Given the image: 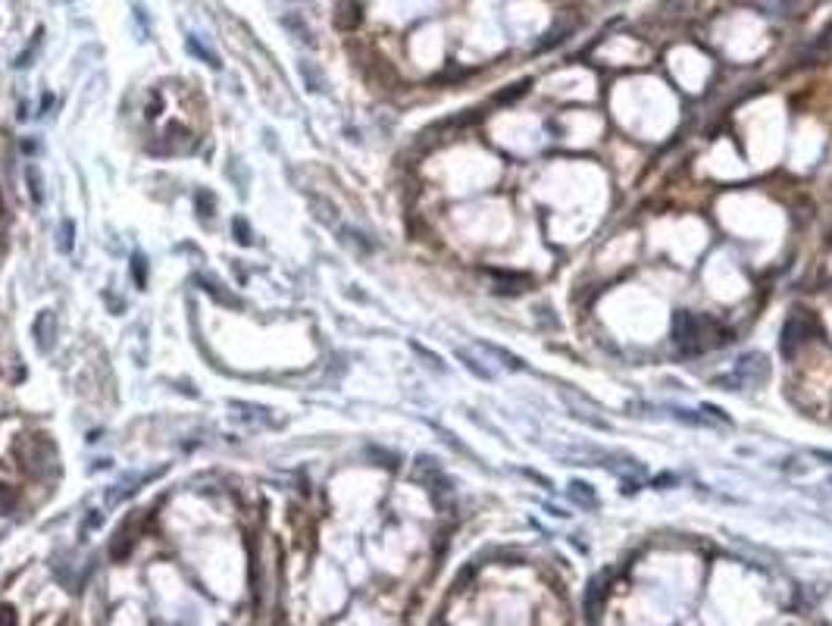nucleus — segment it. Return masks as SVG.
<instances>
[{"label":"nucleus","instance_id":"1","mask_svg":"<svg viewBox=\"0 0 832 626\" xmlns=\"http://www.w3.org/2000/svg\"><path fill=\"white\" fill-rule=\"evenodd\" d=\"M711 320H704L691 310H679L673 316V341L679 345L682 354H701L704 347H711Z\"/></svg>","mask_w":832,"mask_h":626},{"label":"nucleus","instance_id":"2","mask_svg":"<svg viewBox=\"0 0 832 626\" xmlns=\"http://www.w3.org/2000/svg\"><path fill=\"white\" fill-rule=\"evenodd\" d=\"M767 379H770V363L760 351H751V354L738 357L729 376H713V385H726V392H738L742 385H758Z\"/></svg>","mask_w":832,"mask_h":626},{"label":"nucleus","instance_id":"3","mask_svg":"<svg viewBox=\"0 0 832 626\" xmlns=\"http://www.w3.org/2000/svg\"><path fill=\"white\" fill-rule=\"evenodd\" d=\"M807 332H811V320L804 316V310H792L789 320L782 323V329H779V354L785 361H792L798 354V347L807 341Z\"/></svg>","mask_w":832,"mask_h":626},{"label":"nucleus","instance_id":"4","mask_svg":"<svg viewBox=\"0 0 832 626\" xmlns=\"http://www.w3.org/2000/svg\"><path fill=\"white\" fill-rule=\"evenodd\" d=\"M57 332H60V323H57V313H54V310H41L38 316H34V326H32L34 345H38V351H41V354H48V351H54V345H57Z\"/></svg>","mask_w":832,"mask_h":626},{"label":"nucleus","instance_id":"5","mask_svg":"<svg viewBox=\"0 0 832 626\" xmlns=\"http://www.w3.org/2000/svg\"><path fill=\"white\" fill-rule=\"evenodd\" d=\"M194 285L201 288L203 294H210V298L216 301V304L229 307V310H241V307H244V304H241V298H238V294H232V292H229V288H225V285H219L216 279H210V276H203V272H197V276H194Z\"/></svg>","mask_w":832,"mask_h":626},{"label":"nucleus","instance_id":"6","mask_svg":"<svg viewBox=\"0 0 832 626\" xmlns=\"http://www.w3.org/2000/svg\"><path fill=\"white\" fill-rule=\"evenodd\" d=\"M604 585H607V576H604V573L591 576V579H589V589H585V598H582V605H585V614H589L591 623H598V614H601V607H604V592H607Z\"/></svg>","mask_w":832,"mask_h":626},{"label":"nucleus","instance_id":"7","mask_svg":"<svg viewBox=\"0 0 832 626\" xmlns=\"http://www.w3.org/2000/svg\"><path fill=\"white\" fill-rule=\"evenodd\" d=\"M360 22H363V7H360V0H341L338 7H335V28H341V32H354Z\"/></svg>","mask_w":832,"mask_h":626},{"label":"nucleus","instance_id":"8","mask_svg":"<svg viewBox=\"0 0 832 626\" xmlns=\"http://www.w3.org/2000/svg\"><path fill=\"white\" fill-rule=\"evenodd\" d=\"M135 520L138 517H129V523L116 529L113 545H110V554H113V561H122L125 554L132 552V545H135Z\"/></svg>","mask_w":832,"mask_h":626},{"label":"nucleus","instance_id":"9","mask_svg":"<svg viewBox=\"0 0 832 626\" xmlns=\"http://www.w3.org/2000/svg\"><path fill=\"white\" fill-rule=\"evenodd\" d=\"M479 351H485V354H491L494 361H501V367H507V370H514V373H526V363H522V357H516V354H510L507 347H501V345H491V341H482L479 339Z\"/></svg>","mask_w":832,"mask_h":626},{"label":"nucleus","instance_id":"10","mask_svg":"<svg viewBox=\"0 0 832 626\" xmlns=\"http://www.w3.org/2000/svg\"><path fill=\"white\" fill-rule=\"evenodd\" d=\"M282 26L288 28L294 38H301V41L307 44V48H316V38H313V28L307 26V19L301 13H288V16H282Z\"/></svg>","mask_w":832,"mask_h":626},{"label":"nucleus","instance_id":"11","mask_svg":"<svg viewBox=\"0 0 832 626\" xmlns=\"http://www.w3.org/2000/svg\"><path fill=\"white\" fill-rule=\"evenodd\" d=\"M338 235H341V241H345V245L357 248L360 254H372V251H376V241H372L366 232L354 229V225H338Z\"/></svg>","mask_w":832,"mask_h":626},{"label":"nucleus","instance_id":"12","mask_svg":"<svg viewBox=\"0 0 832 626\" xmlns=\"http://www.w3.org/2000/svg\"><path fill=\"white\" fill-rule=\"evenodd\" d=\"M491 276L498 279L494 285L498 294H520L529 288V276H516V272H491Z\"/></svg>","mask_w":832,"mask_h":626},{"label":"nucleus","instance_id":"13","mask_svg":"<svg viewBox=\"0 0 832 626\" xmlns=\"http://www.w3.org/2000/svg\"><path fill=\"white\" fill-rule=\"evenodd\" d=\"M429 426H432V432H438V436H441V442H445V445H447V448H454V451H457V454H460V457H467V461H473V463H476V467H482V463H485V461H479V457H476V454H473V451H469V448H467V445H463V442H460V438H457V436H454V432H451V429H445V426H438V423H432V420H429Z\"/></svg>","mask_w":832,"mask_h":626},{"label":"nucleus","instance_id":"14","mask_svg":"<svg viewBox=\"0 0 832 626\" xmlns=\"http://www.w3.org/2000/svg\"><path fill=\"white\" fill-rule=\"evenodd\" d=\"M567 492H569V498H573L576 504H582V507H589V511H595V507H598V495H595V489H591L589 483H582V479H573Z\"/></svg>","mask_w":832,"mask_h":626},{"label":"nucleus","instance_id":"15","mask_svg":"<svg viewBox=\"0 0 832 626\" xmlns=\"http://www.w3.org/2000/svg\"><path fill=\"white\" fill-rule=\"evenodd\" d=\"M22 172H26L28 198H32L34 204L41 207V204H44V198H48V194H44V179H41V170H38L34 163H26V170H22Z\"/></svg>","mask_w":832,"mask_h":626},{"label":"nucleus","instance_id":"16","mask_svg":"<svg viewBox=\"0 0 832 626\" xmlns=\"http://www.w3.org/2000/svg\"><path fill=\"white\" fill-rule=\"evenodd\" d=\"M454 357H457V361H460L463 367H467L469 373L476 376V379H485V382H491V379H494V373H491V370H488L485 363H479V361H476V357L469 354L467 347H454Z\"/></svg>","mask_w":832,"mask_h":626},{"label":"nucleus","instance_id":"17","mask_svg":"<svg viewBox=\"0 0 832 626\" xmlns=\"http://www.w3.org/2000/svg\"><path fill=\"white\" fill-rule=\"evenodd\" d=\"M667 410H670L673 420L685 423V426H713V420L704 414V410H701V414H695V410H685V407H667Z\"/></svg>","mask_w":832,"mask_h":626},{"label":"nucleus","instance_id":"18","mask_svg":"<svg viewBox=\"0 0 832 626\" xmlns=\"http://www.w3.org/2000/svg\"><path fill=\"white\" fill-rule=\"evenodd\" d=\"M410 351H413V354H416V357H420V361H426V367H429V370H435V373H441V376L447 373L445 361H441V357L435 354V351H429L426 345H420V341H413V339H410Z\"/></svg>","mask_w":832,"mask_h":626},{"label":"nucleus","instance_id":"19","mask_svg":"<svg viewBox=\"0 0 832 626\" xmlns=\"http://www.w3.org/2000/svg\"><path fill=\"white\" fill-rule=\"evenodd\" d=\"M698 0H663L660 3V13L663 19H679V16H689L691 10H695Z\"/></svg>","mask_w":832,"mask_h":626},{"label":"nucleus","instance_id":"20","mask_svg":"<svg viewBox=\"0 0 832 626\" xmlns=\"http://www.w3.org/2000/svg\"><path fill=\"white\" fill-rule=\"evenodd\" d=\"M185 48H188V54H191V57H201V60L207 63V66H210V69H219V66H223V63H219V57L213 54L210 48H203V44L197 41L194 34H188V41H185Z\"/></svg>","mask_w":832,"mask_h":626},{"label":"nucleus","instance_id":"21","mask_svg":"<svg viewBox=\"0 0 832 626\" xmlns=\"http://www.w3.org/2000/svg\"><path fill=\"white\" fill-rule=\"evenodd\" d=\"M298 69H301V75H304L307 88H310V91H325V75L316 72V66H313L310 60H301Z\"/></svg>","mask_w":832,"mask_h":626},{"label":"nucleus","instance_id":"22","mask_svg":"<svg viewBox=\"0 0 832 626\" xmlns=\"http://www.w3.org/2000/svg\"><path fill=\"white\" fill-rule=\"evenodd\" d=\"M57 248H60V254H72V248H75V223H72V219H63V223H60V232H57Z\"/></svg>","mask_w":832,"mask_h":626},{"label":"nucleus","instance_id":"23","mask_svg":"<svg viewBox=\"0 0 832 626\" xmlns=\"http://www.w3.org/2000/svg\"><path fill=\"white\" fill-rule=\"evenodd\" d=\"M194 207H197V213H201L203 219H210L213 213H216V198H213L210 191L207 188H197V194H194Z\"/></svg>","mask_w":832,"mask_h":626},{"label":"nucleus","instance_id":"24","mask_svg":"<svg viewBox=\"0 0 832 626\" xmlns=\"http://www.w3.org/2000/svg\"><path fill=\"white\" fill-rule=\"evenodd\" d=\"M148 272L150 270H148V260H144V254L135 251V254H132V279H135V285L141 288V292L148 288Z\"/></svg>","mask_w":832,"mask_h":626},{"label":"nucleus","instance_id":"25","mask_svg":"<svg viewBox=\"0 0 832 626\" xmlns=\"http://www.w3.org/2000/svg\"><path fill=\"white\" fill-rule=\"evenodd\" d=\"M817 0H779V13L782 16H801L813 7Z\"/></svg>","mask_w":832,"mask_h":626},{"label":"nucleus","instance_id":"26","mask_svg":"<svg viewBox=\"0 0 832 626\" xmlns=\"http://www.w3.org/2000/svg\"><path fill=\"white\" fill-rule=\"evenodd\" d=\"M232 235H235L238 245H251V241H254L251 225H247V219H244V216H235V219H232Z\"/></svg>","mask_w":832,"mask_h":626},{"label":"nucleus","instance_id":"27","mask_svg":"<svg viewBox=\"0 0 832 626\" xmlns=\"http://www.w3.org/2000/svg\"><path fill=\"white\" fill-rule=\"evenodd\" d=\"M529 88H532V79H522V82L510 85V91H501V94H498V103H514L516 97H522Z\"/></svg>","mask_w":832,"mask_h":626},{"label":"nucleus","instance_id":"28","mask_svg":"<svg viewBox=\"0 0 832 626\" xmlns=\"http://www.w3.org/2000/svg\"><path fill=\"white\" fill-rule=\"evenodd\" d=\"M467 414H469V420H473L476 426H482V429H485V432H491L494 438H501V442H504V432H501V429H498V426H494V423H488L485 416H479V414H476V410H467Z\"/></svg>","mask_w":832,"mask_h":626},{"label":"nucleus","instance_id":"29","mask_svg":"<svg viewBox=\"0 0 832 626\" xmlns=\"http://www.w3.org/2000/svg\"><path fill=\"white\" fill-rule=\"evenodd\" d=\"M701 410H704V414H707V416H711L713 423H720V426H732V420H729V416H726L720 407H713V404H704Z\"/></svg>","mask_w":832,"mask_h":626},{"label":"nucleus","instance_id":"30","mask_svg":"<svg viewBox=\"0 0 832 626\" xmlns=\"http://www.w3.org/2000/svg\"><path fill=\"white\" fill-rule=\"evenodd\" d=\"M366 454L376 457V461H385V467H398V457L388 454V451H382V448H366Z\"/></svg>","mask_w":832,"mask_h":626},{"label":"nucleus","instance_id":"31","mask_svg":"<svg viewBox=\"0 0 832 626\" xmlns=\"http://www.w3.org/2000/svg\"><path fill=\"white\" fill-rule=\"evenodd\" d=\"M38 38H41V32L32 38V44H28V48H26V54H19V57H16V66H28V60H32V57H34V50H38Z\"/></svg>","mask_w":832,"mask_h":626},{"label":"nucleus","instance_id":"32","mask_svg":"<svg viewBox=\"0 0 832 626\" xmlns=\"http://www.w3.org/2000/svg\"><path fill=\"white\" fill-rule=\"evenodd\" d=\"M522 476H526V479H532V483H538V485H542V489H554V485H551V479H548V476H542V473H535V470H522Z\"/></svg>","mask_w":832,"mask_h":626},{"label":"nucleus","instance_id":"33","mask_svg":"<svg viewBox=\"0 0 832 626\" xmlns=\"http://www.w3.org/2000/svg\"><path fill=\"white\" fill-rule=\"evenodd\" d=\"M7 489H10V485H0V507H3V511H10V507H13V495H10Z\"/></svg>","mask_w":832,"mask_h":626},{"label":"nucleus","instance_id":"34","mask_svg":"<svg viewBox=\"0 0 832 626\" xmlns=\"http://www.w3.org/2000/svg\"><path fill=\"white\" fill-rule=\"evenodd\" d=\"M13 623H16V620H13V607L3 605V607H0V626H13Z\"/></svg>","mask_w":832,"mask_h":626},{"label":"nucleus","instance_id":"35","mask_svg":"<svg viewBox=\"0 0 832 626\" xmlns=\"http://www.w3.org/2000/svg\"><path fill=\"white\" fill-rule=\"evenodd\" d=\"M103 523V517H101V511H91L88 514V523H85V529L81 532H88V529H94V526H101Z\"/></svg>","mask_w":832,"mask_h":626},{"label":"nucleus","instance_id":"36","mask_svg":"<svg viewBox=\"0 0 832 626\" xmlns=\"http://www.w3.org/2000/svg\"><path fill=\"white\" fill-rule=\"evenodd\" d=\"M811 454H813V457H817V461H823V463H829V467H832V451H823V448H813V451H811Z\"/></svg>","mask_w":832,"mask_h":626},{"label":"nucleus","instance_id":"37","mask_svg":"<svg viewBox=\"0 0 832 626\" xmlns=\"http://www.w3.org/2000/svg\"><path fill=\"white\" fill-rule=\"evenodd\" d=\"M636 492H638L636 479H622V495H636Z\"/></svg>","mask_w":832,"mask_h":626},{"label":"nucleus","instance_id":"38","mask_svg":"<svg viewBox=\"0 0 832 626\" xmlns=\"http://www.w3.org/2000/svg\"><path fill=\"white\" fill-rule=\"evenodd\" d=\"M673 483H676L673 476H657V479H654V485H673Z\"/></svg>","mask_w":832,"mask_h":626}]
</instances>
